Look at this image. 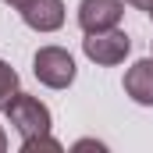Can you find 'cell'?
<instances>
[{"label":"cell","instance_id":"9","mask_svg":"<svg viewBox=\"0 0 153 153\" xmlns=\"http://www.w3.org/2000/svg\"><path fill=\"white\" fill-rule=\"evenodd\" d=\"M125 4H132V7H139V11H150L153 0H125Z\"/></svg>","mask_w":153,"mask_h":153},{"label":"cell","instance_id":"11","mask_svg":"<svg viewBox=\"0 0 153 153\" xmlns=\"http://www.w3.org/2000/svg\"><path fill=\"white\" fill-rule=\"evenodd\" d=\"M7 150V135H4V128H0V153Z\"/></svg>","mask_w":153,"mask_h":153},{"label":"cell","instance_id":"8","mask_svg":"<svg viewBox=\"0 0 153 153\" xmlns=\"http://www.w3.org/2000/svg\"><path fill=\"white\" fill-rule=\"evenodd\" d=\"M39 150H50V153H61V143L46 135H36V139H22V153H39Z\"/></svg>","mask_w":153,"mask_h":153},{"label":"cell","instance_id":"1","mask_svg":"<svg viewBox=\"0 0 153 153\" xmlns=\"http://www.w3.org/2000/svg\"><path fill=\"white\" fill-rule=\"evenodd\" d=\"M7 121L14 125V132L22 135V139H36V135H46L50 132V111L39 103L36 96H29V93H14L11 96V103H7Z\"/></svg>","mask_w":153,"mask_h":153},{"label":"cell","instance_id":"12","mask_svg":"<svg viewBox=\"0 0 153 153\" xmlns=\"http://www.w3.org/2000/svg\"><path fill=\"white\" fill-rule=\"evenodd\" d=\"M150 14H153V7H150Z\"/></svg>","mask_w":153,"mask_h":153},{"label":"cell","instance_id":"7","mask_svg":"<svg viewBox=\"0 0 153 153\" xmlns=\"http://www.w3.org/2000/svg\"><path fill=\"white\" fill-rule=\"evenodd\" d=\"M14 93H18V71L7 61H0V111H7V103H11Z\"/></svg>","mask_w":153,"mask_h":153},{"label":"cell","instance_id":"2","mask_svg":"<svg viewBox=\"0 0 153 153\" xmlns=\"http://www.w3.org/2000/svg\"><path fill=\"white\" fill-rule=\"evenodd\" d=\"M32 71L43 85H50V89H68L71 82H75V61H71V53L68 50H61V46H43L36 53V61H32Z\"/></svg>","mask_w":153,"mask_h":153},{"label":"cell","instance_id":"4","mask_svg":"<svg viewBox=\"0 0 153 153\" xmlns=\"http://www.w3.org/2000/svg\"><path fill=\"white\" fill-rule=\"evenodd\" d=\"M125 4L121 0H82L78 4V25L82 32H107L121 25Z\"/></svg>","mask_w":153,"mask_h":153},{"label":"cell","instance_id":"3","mask_svg":"<svg viewBox=\"0 0 153 153\" xmlns=\"http://www.w3.org/2000/svg\"><path fill=\"white\" fill-rule=\"evenodd\" d=\"M82 50L93 64H103V68H114L128 57L132 50V39L125 36L121 29H107V32H85L82 39Z\"/></svg>","mask_w":153,"mask_h":153},{"label":"cell","instance_id":"5","mask_svg":"<svg viewBox=\"0 0 153 153\" xmlns=\"http://www.w3.org/2000/svg\"><path fill=\"white\" fill-rule=\"evenodd\" d=\"M22 22L36 32H53L64 25V4L61 0H29L22 7Z\"/></svg>","mask_w":153,"mask_h":153},{"label":"cell","instance_id":"10","mask_svg":"<svg viewBox=\"0 0 153 153\" xmlns=\"http://www.w3.org/2000/svg\"><path fill=\"white\" fill-rule=\"evenodd\" d=\"M4 4H11V7H18V11H22V7H25L29 0H4Z\"/></svg>","mask_w":153,"mask_h":153},{"label":"cell","instance_id":"6","mask_svg":"<svg viewBox=\"0 0 153 153\" xmlns=\"http://www.w3.org/2000/svg\"><path fill=\"white\" fill-rule=\"evenodd\" d=\"M125 93H128L135 103L153 107V57L132 64V68L125 71Z\"/></svg>","mask_w":153,"mask_h":153}]
</instances>
